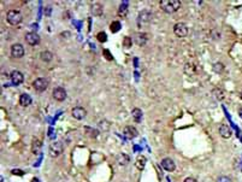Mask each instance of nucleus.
Masks as SVG:
<instances>
[{
  "mask_svg": "<svg viewBox=\"0 0 242 182\" xmlns=\"http://www.w3.org/2000/svg\"><path fill=\"white\" fill-rule=\"evenodd\" d=\"M217 182H233V180L229 176H221L217 179Z\"/></svg>",
  "mask_w": 242,
  "mask_h": 182,
  "instance_id": "29",
  "label": "nucleus"
},
{
  "mask_svg": "<svg viewBox=\"0 0 242 182\" xmlns=\"http://www.w3.org/2000/svg\"><path fill=\"white\" fill-rule=\"evenodd\" d=\"M11 173L13 174V175H23V174H24L23 171H22V170H18V169H13Z\"/></svg>",
  "mask_w": 242,
  "mask_h": 182,
  "instance_id": "30",
  "label": "nucleus"
},
{
  "mask_svg": "<svg viewBox=\"0 0 242 182\" xmlns=\"http://www.w3.org/2000/svg\"><path fill=\"white\" fill-rule=\"evenodd\" d=\"M31 103H33V99H31V97H30L29 94H27V93H24V94H22V95L19 97V104H21L22 106H24V108L29 106Z\"/></svg>",
  "mask_w": 242,
  "mask_h": 182,
  "instance_id": "16",
  "label": "nucleus"
},
{
  "mask_svg": "<svg viewBox=\"0 0 242 182\" xmlns=\"http://www.w3.org/2000/svg\"><path fill=\"white\" fill-rule=\"evenodd\" d=\"M133 45V39L129 36H126L123 39V47H126V48H130Z\"/></svg>",
  "mask_w": 242,
  "mask_h": 182,
  "instance_id": "26",
  "label": "nucleus"
},
{
  "mask_svg": "<svg viewBox=\"0 0 242 182\" xmlns=\"http://www.w3.org/2000/svg\"><path fill=\"white\" fill-rule=\"evenodd\" d=\"M121 29H122V24H121L119 21H113V22L110 24V30H111L112 33H118Z\"/></svg>",
  "mask_w": 242,
  "mask_h": 182,
  "instance_id": "23",
  "label": "nucleus"
},
{
  "mask_svg": "<svg viewBox=\"0 0 242 182\" xmlns=\"http://www.w3.org/2000/svg\"><path fill=\"white\" fill-rule=\"evenodd\" d=\"M161 166H163V169L164 170H166V171H175V169H176V164L175 162L171 159V158H164L163 160H161Z\"/></svg>",
  "mask_w": 242,
  "mask_h": 182,
  "instance_id": "10",
  "label": "nucleus"
},
{
  "mask_svg": "<svg viewBox=\"0 0 242 182\" xmlns=\"http://www.w3.org/2000/svg\"><path fill=\"white\" fill-rule=\"evenodd\" d=\"M71 113H72V116H74L75 118L78 119V121H81V119H83L84 117H86V115H87V111H86V109H84V108H81V106H75V108L72 109Z\"/></svg>",
  "mask_w": 242,
  "mask_h": 182,
  "instance_id": "11",
  "label": "nucleus"
},
{
  "mask_svg": "<svg viewBox=\"0 0 242 182\" xmlns=\"http://www.w3.org/2000/svg\"><path fill=\"white\" fill-rule=\"evenodd\" d=\"M152 18V13L149 12V11H147V10H144V11H141L140 13H139V17H137V21H139V23L141 24V23H148L149 21Z\"/></svg>",
  "mask_w": 242,
  "mask_h": 182,
  "instance_id": "13",
  "label": "nucleus"
},
{
  "mask_svg": "<svg viewBox=\"0 0 242 182\" xmlns=\"http://www.w3.org/2000/svg\"><path fill=\"white\" fill-rule=\"evenodd\" d=\"M218 130H219V135L223 137V139H229V137L233 135L231 128L229 127V126H226V124H221L219 128H218Z\"/></svg>",
  "mask_w": 242,
  "mask_h": 182,
  "instance_id": "12",
  "label": "nucleus"
},
{
  "mask_svg": "<svg viewBox=\"0 0 242 182\" xmlns=\"http://www.w3.org/2000/svg\"><path fill=\"white\" fill-rule=\"evenodd\" d=\"M224 70V66H223V64L222 63H216L215 65H213V71L215 73H217V74H219V73H222Z\"/></svg>",
  "mask_w": 242,
  "mask_h": 182,
  "instance_id": "27",
  "label": "nucleus"
},
{
  "mask_svg": "<svg viewBox=\"0 0 242 182\" xmlns=\"http://www.w3.org/2000/svg\"><path fill=\"white\" fill-rule=\"evenodd\" d=\"M23 19V16L21 13V11L18 10H10L6 13V21L11 26H18Z\"/></svg>",
  "mask_w": 242,
  "mask_h": 182,
  "instance_id": "2",
  "label": "nucleus"
},
{
  "mask_svg": "<svg viewBox=\"0 0 242 182\" xmlns=\"http://www.w3.org/2000/svg\"><path fill=\"white\" fill-rule=\"evenodd\" d=\"M52 97L54 98V100L57 101H64L65 98H66V91L62 88V87H57L53 89V93H52Z\"/></svg>",
  "mask_w": 242,
  "mask_h": 182,
  "instance_id": "7",
  "label": "nucleus"
},
{
  "mask_svg": "<svg viewBox=\"0 0 242 182\" xmlns=\"http://www.w3.org/2000/svg\"><path fill=\"white\" fill-rule=\"evenodd\" d=\"M117 160H118V163L121 164V165H126V164L130 162V158H129V156L126 155V153H121V155L118 156Z\"/></svg>",
  "mask_w": 242,
  "mask_h": 182,
  "instance_id": "22",
  "label": "nucleus"
},
{
  "mask_svg": "<svg viewBox=\"0 0 242 182\" xmlns=\"http://www.w3.org/2000/svg\"><path fill=\"white\" fill-rule=\"evenodd\" d=\"M239 116H240L242 119V108H240V110H239Z\"/></svg>",
  "mask_w": 242,
  "mask_h": 182,
  "instance_id": "32",
  "label": "nucleus"
},
{
  "mask_svg": "<svg viewBox=\"0 0 242 182\" xmlns=\"http://www.w3.org/2000/svg\"><path fill=\"white\" fill-rule=\"evenodd\" d=\"M92 12H93L94 16H100V15L104 12V6H102V4H100V2L93 4V6H92Z\"/></svg>",
  "mask_w": 242,
  "mask_h": 182,
  "instance_id": "18",
  "label": "nucleus"
},
{
  "mask_svg": "<svg viewBox=\"0 0 242 182\" xmlns=\"http://www.w3.org/2000/svg\"><path fill=\"white\" fill-rule=\"evenodd\" d=\"M160 9L166 13H173L181 7L179 0H161L159 2Z\"/></svg>",
  "mask_w": 242,
  "mask_h": 182,
  "instance_id": "1",
  "label": "nucleus"
},
{
  "mask_svg": "<svg viewBox=\"0 0 242 182\" xmlns=\"http://www.w3.org/2000/svg\"><path fill=\"white\" fill-rule=\"evenodd\" d=\"M134 40L139 46H145L147 44V35L145 33H136L134 36Z\"/></svg>",
  "mask_w": 242,
  "mask_h": 182,
  "instance_id": "15",
  "label": "nucleus"
},
{
  "mask_svg": "<svg viewBox=\"0 0 242 182\" xmlns=\"http://www.w3.org/2000/svg\"><path fill=\"white\" fill-rule=\"evenodd\" d=\"M11 55L13 58H22L24 55V47L21 44H13L11 46Z\"/></svg>",
  "mask_w": 242,
  "mask_h": 182,
  "instance_id": "6",
  "label": "nucleus"
},
{
  "mask_svg": "<svg viewBox=\"0 0 242 182\" xmlns=\"http://www.w3.org/2000/svg\"><path fill=\"white\" fill-rule=\"evenodd\" d=\"M97 39H98L99 42H106L107 41V35L105 31H99L98 35H97Z\"/></svg>",
  "mask_w": 242,
  "mask_h": 182,
  "instance_id": "25",
  "label": "nucleus"
},
{
  "mask_svg": "<svg viewBox=\"0 0 242 182\" xmlns=\"http://www.w3.org/2000/svg\"><path fill=\"white\" fill-rule=\"evenodd\" d=\"M173 33H175V35L178 37H186L188 35V28L187 26L184 24V23H176L175 26H173Z\"/></svg>",
  "mask_w": 242,
  "mask_h": 182,
  "instance_id": "4",
  "label": "nucleus"
},
{
  "mask_svg": "<svg viewBox=\"0 0 242 182\" xmlns=\"http://www.w3.org/2000/svg\"><path fill=\"white\" fill-rule=\"evenodd\" d=\"M183 182H199V181H197V179H194V177H187Z\"/></svg>",
  "mask_w": 242,
  "mask_h": 182,
  "instance_id": "31",
  "label": "nucleus"
},
{
  "mask_svg": "<svg viewBox=\"0 0 242 182\" xmlns=\"http://www.w3.org/2000/svg\"><path fill=\"white\" fill-rule=\"evenodd\" d=\"M40 58H41L42 62L50 63V62L52 60V58H53V55H52V52H50V51H42V52L40 53Z\"/></svg>",
  "mask_w": 242,
  "mask_h": 182,
  "instance_id": "21",
  "label": "nucleus"
},
{
  "mask_svg": "<svg viewBox=\"0 0 242 182\" xmlns=\"http://www.w3.org/2000/svg\"><path fill=\"white\" fill-rule=\"evenodd\" d=\"M33 87L35 88V91L37 92H44L46 91V88L48 87V80L44 79V77H39L35 81L33 82Z\"/></svg>",
  "mask_w": 242,
  "mask_h": 182,
  "instance_id": "5",
  "label": "nucleus"
},
{
  "mask_svg": "<svg viewBox=\"0 0 242 182\" xmlns=\"http://www.w3.org/2000/svg\"><path fill=\"white\" fill-rule=\"evenodd\" d=\"M10 77H11V81H12V83H13V84H16V86L21 84V83H23V81H24V76H23V74L21 73V71H18V70H13V71L11 73V75H10Z\"/></svg>",
  "mask_w": 242,
  "mask_h": 182,
  "instance_id": "9",
  "label": "nucleus"
},
{
  "mask_svg": "<svg viewBox=\"0 0 242 182\" xmlns=\"http://www.w3.org/2000/svg\"><path fill=\"white\" fill-rule=\"evenodd\" d=\"M126 9H128V1H124V2H122L121 6H119V16H126Z\"/></svg>",
  "mask_w": 242,
  "mask_h": 182,
  "instance_id": "24",
  "label": "nucleus"
},
{
  "mask_svg": "<svg viewBox=\"0 0 242 182\" xmlns=\"http://www.w3.org/2000/svg\"><path fill=\"white\" fill-rule=\"evenodd\" d=\"M63 151H64V146H63V142H60V141H54V142H52L50 145V148H48L50 156L53 157V158L60 156L63 153Z\"/></svg>",
  "mask_w": 242,
  "mask_h": 182,
  "instance_id": "3",
  "label": "nucleus"
},
{
  "mask_svg": "<svg viewBox=\"0 0 242 182\" xmlns=\"http://www.w3.org/2000/svg\"><path fill=\"white\" fill-rule=\"evenodd\" d=\"M41 146H42V142H41V140H39V139H34L33 140V144H31V151H33V153H39L40 152V150H41Z\"/></svg>",
  "mask_w": 242,
  "mask_h": 182,
  "instance_id": "20",
  "label": "nucleus"
},
{
  "mask_svg": "<svg viewBox=\"0 0 242 182\" xmlns=\"http://www.w3.org/2000/svg\"><path fill=\"white\" fill-rule=\"evenodd\" d=\"M123 134H124V136L128 137V139H133V137H136L139 135V132H137V129L135 127L126 126V127L124 128V130H123Z\"/></svg>",
  "mask_w": 242,
  "mask_h": 182,
  "instance_id": "14",
  "label": "nucleus"
},
{
  "mask_svg": "<svg viewBox=\"0 0 242 182\" xmlns=\"http://www.w3.org/2000/svg\"><path fill=\"white\" fill-rule=\"evenodd\" d=\"M102 55L105 57V59L108 60V62H112V60H113V55H111V52H110L108 50H106V48L102 51Z\"/></svg>",
  "mask_w": 242,
  "mask_h": 182,
  "instance_id": "28",
  "label": "nucleus"
},
{
  "mask_svg": "<svg viewBox=\"0 0 242 182\" xmlns=\"http://www.w3.org/2000/svg\"><path fill=\"white\" fill-rule=\"evenodd\" d=\"M146 162H147V159H146L145 156H139L137 159H136V162H135V166H136L139 170H144L145 165H146Z\"/></svg>",
  "mask_w": 242,
  "mask_h": 182,
  "instance_id": "19",
  "label": "nucleus"
},
{
  "mask_svg": "<svg viewBox=\"0 0 242 182\" xmlns=\"http://www.w3.org/2000/svg\"><path fill=\"white\" fill-rule=\"evenodd\" d=\"M239 97H240V98H241V100H242V91L240 92V93H239Z\"/></svg>",
  "mask_w": 242,
  "mask_h": 182,
  "instance_id": "34",
  "label": "nucleus"
},
{
  "mask_svg": "<svg viewBox=\"0 0 242 182\" xmlns=\"http://www.w3.org/2000/svg\"><path fill=\"white\" fill-rule=\"evenodd\" d=\"M26 41L28 42V45L36 46L40 44V36H39V34H36L34 31H30V33H27V35H26Z\"/></svg>",
  "mask_w": 242,
  "mask_h": 182,
  "instance_id": "8",
  "label": "nucleus"
},
{
  "mask_svg": "<svg viewBox=\"0 0 242 182\" xmlns=\"http://www.w3.org/2000/svg\"><path fill=\"white\" fill-rule=\"evenodd\" d=\"M131 115H133V118L135 119L136 123H140L142 121V110H140L139 108H134L131 111Z\"/></svg>",
  "mask_w": 242,
  "mask_h": 182,
  "instance_id": "17",
  "label": "nucleus"
},
{
  "mask_svg": "<svg viewBox=\"0 0 242 182\" xmlns=\"http://www.w3.org/2000/svg\"><path fill=\"white\" fill-rule=\"evenodd\" d=\"M31 182H40V180H39V179H37V177H34V179H33V180H31Z\"/></svg>",
  "mask_w": 242,
  "mask_h": 182,
  "instance_id": "33",
  "label": "nucleus"
}]
</instances>
